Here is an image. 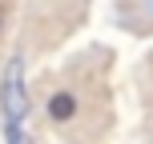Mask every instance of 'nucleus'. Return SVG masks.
Listing matches in <instances>:
<instances>
[{"mask_svg":"<svg viewBox=\"0 0 153 144\" xmlns=\"http://www.w3.org/2000/svg\"><path fill=\"white\" fill-rule=\"evenodd\" d=\"M40 116L61 144H109L117 128L113 48L89 44L40 76Z\"/></svg>","mask_w":153,"mask_h":144,"instance_id":"1","label":"nucleus"},{"mask_svg":"<svg viewBox=\"0 0 153 144\" xmlns=\"http://www.w3.org/2000/svg\"><path fill=\"white\" fill-rule=\"evenodd\" d=\"M89 16V0H28L20 20V44L28 56H45L61 48Z\"/></svg>","mask_w":153,"mask_h":144,"instance_id":"2","label":"nucleus"},{"mask_svg":"<svg viewBox=\"0 0 153 144\" xmlns=\"http://www.w3.org/2000/svg\"><path fill=\"white\" fill-rule=\"evenodd\" d=\"M28 52L16 48L0 68V140L4 144H36L28 128Z\"/></svg>","mask_w":153,"mask_h":144,"instance_id":"3","label":"nucleus"},{"mask_svg":"<svg viewBox=\"0 0 153 144\" xmlns=\"http://www.w3.org/2000/svg\"><path fill=\"white\" fill-rule=\"evenodd\" d=\"M109 16L129 36H153V0H109Z\"/></svg>","mask_w":153,"mask_h":144,"instance_id":"4","label":"nucleus"},{"mask_svg":"<svg viewBox=\"0 0 153 144\" xmlns=\"http://www.w3.org/2000/svg\"><path fill=\"white\" fill-rule=\"evenodd\" d=\"M137 96H141V132L153 144V52L137 64Z\"/></svg>","mask_w":153,"mask_h":144,"instance_id":"5","label":"nucleus"},{"mask_svg":"<svg viewBox=\"0 0 153 144\" xmlns=\"http://www.w3.org/2000/svg\"><path fill=\"white\" fill-rule=\"evenodd\" d=\"M0 36H4V0H0Z\"/></svg>","mask_w":153,"mask_h":144,"instance_id":"6","label":"nucleus"}]
</instances>
